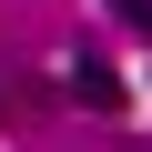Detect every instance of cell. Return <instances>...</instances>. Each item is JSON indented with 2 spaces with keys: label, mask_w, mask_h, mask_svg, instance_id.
<instances>
[{
  "label": "cell",
  "mask_w": 152,
  "mask_h": 152,
  "mask_svg": "<svg viewBox=\"0 0 152 152\" xmlns=\"http://www.w3.org/2000/svg\"><path fill=\"white\" fill-rule=\"evenodd\" d=\"M112 10H122V20L142 31V41H152V0H112Z\"/></svg>",
  "instance_id": "2"
},
{
  "label": "cell",
  "mask_w": 152,
  "mask_h": 152,
  "mask_svg": "<svg viewBox=\"0 0 152 152\" xmlns=\"http://www.w3.org/2000/svg\"><path fill=\"white\" fill-rule=\"evenodd\" d=\"M71 102H81V112H122V81L102 61H71Z\"/></svg>",
  "instance_id": "1"
}]
</instances>
